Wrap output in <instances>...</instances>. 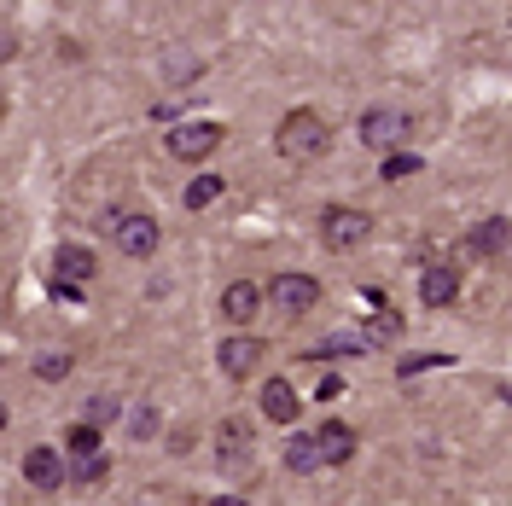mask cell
Instances as JSON below:
<instances>
[{
    "label": "cell",
    "instance_id": "1",
    "mask_svg": "<svg viewBox=\"0 0 512 506\" xmlns=\"http://www.w3.org/2000/svg\"><path fill=\"white\" fill-rule=\"evenodd\" d=\"M274 152L286 163H320L332 152V123L320 111H291L286 123L274 128Z\"/></svg>",
    "mask_w": 512,
    "mask_h": 506
},
{
    "label": "cell",
    "instance_id": "2",
    "mask_svg": "<svg viewBox=\"0 0 512 506\" xmlns=\"http://www.w3.org/2000/svg\"><path fill=\"white\" fill-rule=\"evenodd\" d=\"M222 140H227V128L222 123H181V128H169V158H181V163H210L216 152H222Z\"/></svg>",
    "mask_w": 512,
    "mask_h": 506
},
{
    "label": "cell",
    "instance_id": "3",
    "mask_svg": "<svg viewBox=\"0 0 512 506\" xmlns=\"http://www.w3.org/2000/svg\"><path fill=\"white\" fill-rule=\"evenodd\" d=\"M268 303L286 320H303L320 303V280H309V274H274L268 280Z\"/></svg>",
    "mask_w": 512,
    "mask_h": 506
},
{
    "label": "cell",
    "instance_id": "4",
    "mask_svg": "<svg viewBox=\"0 0 512 506\" xmlns=\"http://www.w3.org/2000/svg\"><path fill=\"white\" fill-rule=\"evenodd\" d=\"M367 233H373V222H367V210H326L320 216V245L326 251H355V245H367Z\"/></svg>",
    "mask_w": 512,
    "mask_h": 506
},
{
    "label": "cell",
    "instance_id": "5",
    "mask_svg": "<svg viewBox=\"0 0 512 506\" xmlns=\"http://www.w3.org/2000/svg\"><path fill=\"white\" fill-rule=\"evenodd\" d=\"M111 239H117L123 256H152L163 233H158V222H152L146 210H123V216H111Z\"/></svg>",
    "mask_w": 512,
    "mask_h": 506
},
{
    "label": "cell",
    "instance_id": "6",
    "mask_svg": "<svg viewBox=\"0 0 512 506\" xmlns=\"http://www.w3.org/2000/svg\"><path fill=\"white\" fill-rule=\"evenodd\" d=\"M419 303H425V309H454V303H460V268L431 262V268L419 274Z\"/></svg>",
    "mask_w": 512,
    "mask_h": 506
},
{
    "label": "cell",
    "instance_id": "7",
    "mask_svg": "<svg viewBox=\"0 0 512 506\" xmlns=\"http://www.w3.org/2000/svg\"><path fill=\"white\" fill-rule=\"evenodd\" d=\"M355 128H361V146L396 152V146H402V134H408V117H402V111H367Z\"/></svg>",
    "mask_w": 512,
    "mask_h": 506
},
{
    "label": "cell",
    "instance_id": "8",
    "mask_svg": "<svg viewBox=\"0 0 512 506\" xmlns=\"http://www.w3.org/2000/svg\"><path fill=\"white\" fill-rule=\"evenodd\" d=\"M216 367H222L227 379H251L256 367H262V344L256 338H222V349H216Z\"/></svg>",
    "mask_w": 512,
    "mask_h": 506
},
{
    "label": "cell",
    "instance_id": "9",
    "mask_svg": "<svg viewBox=\"0 0 512 506\" xmlns=\"http://www.w3.org/2000/svg\"><path fill=\"white\" fill-rule=\"evenodd\" d=\"M466 251L483 256V262H501V256L512 251V227L501 222V216H489V222H478L472 233H466Z\"/></svg>",
    "mask_w": 512,
    "mask_h": 506
},
{
    "label": "cell",
    "instance_id": "10",
    "mask_svg": "<svg viewBox=\"0 0 512 506\" xmlns=\"http://www.w3.org/2000/svg\"><path fill=\"white\" fill-rule=\"evenodd\" d=\"M262 297H268L262 285H251V280H233V285L222 291V315L233 320V326H251V320H256V309H262Z\"/></svg>",
    "mask_w": 512,
    "mask_h": 506
},
{
    "label": "cell",
    "instance_id": "11",
    "mask_svg": "<svg viewBox=\"0 0 512 506\" xmlns=\"http://www.w3.org/2000/svg\"><path fill=\"white\" fill-rule=\"evenodd\" d=\"M24 477H30V489L53 495V489L64 483V460L53 454V448H30V454H24Z\"/></svg>",
    "mask_w": 512,
    "mask_h": 506
},
{
    "label": "cell",
    "instance_id": "12",
    "mask_svg": "<svg viewBox=\"0 0 512 506\" xmlns=\"http://www.w3.org/2000/svg\"><path fill=\"white\" fill-rule=\"evenodd\" d=\"M297 408H303V402H297V390H291L286 379H268V384H262V419L291 425V419H297Z\"/></svg>",
    "mask_w": 512,
    "mask_h": 506
},
{
    "label": "cell",
    "instance_id": "13",
    "mask_svg": "<svg viewBox=\"0 0 512 506\" xmlns=\"http://www.w3.org/2000/svg\"><path fill=\"white\" fill-rule=\"evenodd\" d=\"M315 437H320V454H326V466H344V460L355 454V431H350V425H338V419H332V425H320Z\"/></svg>",
    "mask_w": 512,
    "mask_h": 506
},
{
    "label": "cell",
    "instance_id": "14",
    "mask_svg": "<svg viewBox=\"0 0 512 506\" xmlns=\"http://www.w3.org/2000/svg\"><path fill=\"white\" fill-rule=\"evenodd\" d=\"M361 349H373V338L367 332H338V338H320L315 349H309V361H338V355H361Z\"/></svg>",
    "mask_w": 512,
    "mask_h": 506
},
{
    "label": "cell",
    "instance_id": "15",
    "mask_svg": "<svg viewBox=\"0 0 512 506\" xmlns=\"http://www.w3.org/2000/svg\"><path fill=\"white\" fill-rule=\"evenodd\" d=\"M286 466H291L297 477L320 472V466H326V454H320V437H291V443H286Z\"/></svg>",
    "mask_w": 512,
    "mask_h": 506
},
{
    "label": "cell",
    "instance_id": "16",
    "mask_svg": "<svg viewBox=\"0 0 512 506\" xmlns=\"http://www.w3.org/2000/svg\"><path fill=\"white\" fill-rule=\"evenodd\" d=\"M53 274H64V280H94V251L59 245V251H53Z\"/></svg>",
    "mask_w": 512,
    "mask_h": 506
},
{
    "label": "cell",
    "instance_id": "17",
    "mask_svg": "<svg viewBox=\"0 0 512 506\" xmlns=\"http://www.w3.org/2000/svg\"><path fill=\"white\" fill-rule=\"evenodd\" d=\"M70 367H76V355H70V349H47V355H35V379H41V384L70 379Z\"/></svg>",
    "mask_w": 512,
    "mask_h": 506
},
{
    "label": "cell",
    "instance_id": "18",
    "mask_svg": "<svg viewBox=\"0 0 512 506\" xmlns=\"http://www.w3.org/2000/svg\"><path fill=\"white\" fill-rule=\"evenodd\" d=\"M222 192H227V181H222V175H198V181L187 187V210H210V204H216Z\"/></svg>",
    "mask_w": 512,
    "mask_h": 506
},
{
    "label": "cell",
    "instance_id": "19",
    "mask_svg": "<svg viewBox=\"0 0 512 506\" xmlns=\"http://www.w3.org/2000/svg\"><path fill=\"white\" fill-rule=\"evenodd\" d=\"M245 448H251V425H245V419H227L222 425V466L227 460H239Z\"/></svg>",
    "mask_w": 512,
    "mask_h": 506
},
{
    "label": "cell",
    "instance_id": "20",
    "mask_svg": "<svg viewBox=\"0 0 512 506\" xmlns=\"http://www.w3.org/2000/svg\"><path fill=\"white\" fill-rule=\"evenodd\" d=\"M64 448H70V454H99V425L94 419L70 425V431H64Z\"/></svg>",
    "mask_w": 512,
    "mask_h": 506
},
{
    "label": "cell",
    "instance_id": "21",
    "mask_svg": "<svg viewBox=\"0 0 512 506\" xmlns=\"http://www.w3.org/2000/svg\"><path fill=\"white\" fill-rule=\"evenodd\" d=\"M105 472H111L105 454H76V483H105Z\"/></svg>",
    "mask_w": 512,
    "mask_h": 506
},
{
    "label": "cell",
    "instance_id": "22",
    "mask_svg": "<svg viewBox=\"0 0 512 506\" xmlns=\"http://www.w3.org/2000/svg\"><path fill=\"white\" fill-rule=\"evenodd\" d=\"M431 367H448V355H402L396 379H414V373H431Z\"/></svg>",
    "mask_w": 512,
    "mask_h": 506
},
{
    "label": "cell",
    "instance_id": "23",
    "mask_svg": "<svg viewBox=\"0 0 512 506\" xmlns=\"http://www.w3.org/2000/svg\"><path fill=\"white\" fill-rule=\"evenodd\" d=\"M408 175H419L414 152H390V158H384V181H408Z\"/></svg>",
    "mask_w": 512,
    "mask_h": 506
},
{
    "label": "cell",
    "instance_id": "24",
    "mask_svg": "<svg viewBox=\"0 0 512 506\" xmlns=\"http://www.w3.org/2000/svg\"><path fill=\"white\" fill-rule=\"evenodd\" d=\"M128 431H134V437H152V431H158V408H152V402L128 408Z\"/></svg>",
    "mask_w": 512,
    "mask_h": 506
},
{
    "label": "cell",
    "instance_id": "25",
    "mask_svg": "<svg viewBox=\"0 0 512 506\" xmlns=\"http://www.w3.org/2000/svg\"><path fill=\"white\" fill-rule=\"evenodd\" d=\"M396 332H402V320H396V315H379L373 326H367V338H373V344H384V338H396Z\"/></svg>",
    "mask_w": 512,
    "mask_h": 506
},
{
    "label": "cell",
    "instance_id": "26",
    "mask_svg": "<svg viewBox=\"0 0 512 506\" xmlns=\"http://www.w3.org/2000/svg\"><path fill=\"white\" fill-rule=\"evenodd\" d=\"M47 291H53L59 303H82V285H76V280H64V274H53V285H47Z\"/></svg>",
    "mask_w": 512,
    "mask_h": 506
},
{
    "label": "cell",
    "instance_id": "27",
    "mask_svg": "<svg viewBox=\"0 0 512 506\" xmlns=\"http://www.w3.org/2000/svg\"><path fill=\"white\" fill-rule=\"evenodd\" d=\"M88 419H94V425L117 419V402H111V396H94V402H88Z\"/></svg>",
    "mask_w": 512,
    "mask_h": 506
},
{
    "label": "cell",
    "instance_id": "28",
    "mask_svg": "<svg viewBox=\"0 0 512 506\" xmlns=\"http://www.w3.org/2000/svg\"><path fill=\"white\" fill-rule=\"evenodd\" d=\"M507 408H512V390H507Z\"/></svg>",
    "mask_w": 512,
    "mask_h": 506
}]
</instances>
